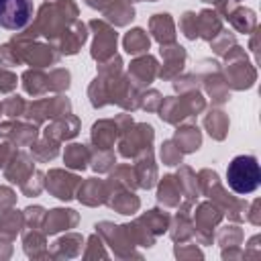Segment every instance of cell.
Segmentation results:
<instances>
[{
    "instance_id": "6da1fadb",
    "label": "cell",
    "mask_w": 261,
    "mask_h": 261,
    "mask_svg": "<svg viewBox=\"0 0 261 261\" xmlns=\"http://www.w3.org/2000/svg\"><path fill=\"white\" fill-rule=\"evenodd\" d=\"M226 181L237 194H251L259 188L261 169L253 155H237L226 167Z\"/></svg>"
},
{
    "instance_id": "7a4b0ae2",
    "label": "cell",
    "mask_w": 261,
    "mask_h": 261,
    "mask_svg": "<svg viewBox=\"0 0 261 261\" xmlns=\"http://www.w3.org/2000/svg\"><path fill=\"white\" fill-rule=\"evenodd\" d=\"M33 12V0H0V29L20 31L31 22Z\"/></svg>"
}]
</instances>
